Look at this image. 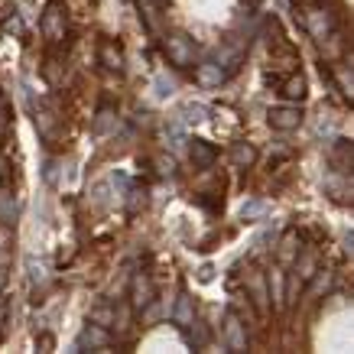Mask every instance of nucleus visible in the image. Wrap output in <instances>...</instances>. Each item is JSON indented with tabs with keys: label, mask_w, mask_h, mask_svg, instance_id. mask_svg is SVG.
<instances>
[{
	"label": "nucleus",
	"mask_w": 354,
	"mask_h": 354,
	"mask_svg": "<svg viewBox=\"0 0 354 354\" xmlns=\"http://www.w3.org/2000/svg\"><path fill=\"white\" fill-rule=\"evenodd\" d=\"M3 176H7V160L0 156V179H3Z\"/></svg>",
	"instance_id": "45"
},
{
	"label": "nucleus",
	"mask_w": 354,
	"mask_h": 354,
	"mask_svg": "<svg viewBox=\"0 0 354 354\" xmlns=\"http://www.w3.org/2000/svg\"><path fill=\"white\" fill-rule=\"evenodd\" d=\"M189 160L195 169H212L218 162V147L208 140H189Z\"/></svg>",
	"instance_id": "9"
},
{
	"label": "nucleus",
	"mask_w": 354,
	"mask_h": 354,
	"mask_svg": "<svg viewBox=\"0 0 354 354\" xmlns=\"http://www.w3.org/2000/svg\"><path fill=\"white\" fill-rule=\"evenodd\" d=\"M153 296H156V286H153L147 277H133V279H130V306H133L137 312L143 309Z\"/></svg>",
	"instance_id": "15"
},
{
	"label": "nucleus",
	"mask_w": 354,
	"mask_h": 354,
	"mask_svg": "<svg viewBox=\"0 0 354 354\" xmlns=\"http://www.w3.org/2000/svg\"><path fill=\"white\" fill-rule=\"evenodd\" d=\"M108 189H111V183H97L95 189H91V192H95V202L101 205V208L108 205Z\"/></svg>",
	"instance_id": "38"
},
{
	"label": "nucleus",
	"mask_w": 354,
	"mask_h": 354,
	"mask_svg": "<svg viewBox=\"0 0 354 354\" xmlns=\"http://www.w3.org/2000/svg\"><path fill=\"white\" fill-rule=\"evenodd\" d=\"M195 85L205 88V91H215V88H221L227 82V72L221 62H215V59H205V62H195Z\"/></svg>",
	"instance_id": "4"
},
{
	"label": "nucleus",
	"mask_w": 354,
	"mask_h": 354,
	"mask_svg": "<svg viewBox=\"0 0 354 354\" xmlns=\"http://www.w3.org/2000/svg\"><path fill=\"white\" fill-rule=\"evenodd\" d=\"M198 43H195L189 32H166L162 36V55L172 68H192L198 62Z\"/></svg>",
	"instance_id": "1"
},
{
	"label": "nucleus",
	"mask_w": 354,
	"mask_h": 354,
	"mask_svg": "<svg viewBox=\"0 0 354 354\" xmlns=\"http://www.w3.org/2000/svg\"><path fill=\"white\" fill-rule=\"evenodd\" d=\"M169 319L179 325V332H183L185 325H192V319H195V299L189 296V292H179V299H176V306H172Z\"/></svg>",
	"instance_id": "16"
},
{
	"label": "nucleus",
	"mask_w": 354,
	"mask_h": 354,
	"mask_svg": "<svg viewBox=\"0 0 354 354\" xmlns=\"http://www.w3.org/2000/svg\"><path fill=\"white\" fill-rule=\"evenodd\" d=\"M277 227H263V231H257L254 234V241H250V257H267L270 250H273V244H277Z\"/></svg>",
	"instance_id": "26"
},
{
	"label": "nucleus",
	"mask_w": 354,
	"mask_h": 354,
	"mask_svg": "<svg viewBox=\"0 0 354 354\" xmlns=\"http://www.w3.org/2000/svg\"><path fill=\"white\" fill-rule=\"evenodd\" d=\"M279 95H283V101L302 104V97H306V78H302L299 72H292L290 78H283V82H279Z\"/></svg>",
	"instance_id": "23"
},
{
	"label": "nucleus",
	"mask_w": 354,
	"mask_h": 354,
	"mask_svg": "<svg viewBox=\"0 0 354 354\" xmlns=\"http://www.w3.org/2000/svg\"><path fill=\"white\" fill-rule=\"evenodd\" d=\"M101 348H111V328L88 322L75 338V351H101Z\"/></svg>",
	"instance_id": "8"
},
{
	"label": "nucleus",
	"mask_w": 354,
	"mask_h": 354,
	"mask_svg": "<svg viewBox=\"0 0 354 354\" xmlns=\"http://www.w3.org/2000/svg\"><path fill=\"white\" fill-rule=\"evenodd\" d=\"M43 176H46V183H55V179H59V162H55V160H46Z\"/></svg>",
	"instance_id": "39"
},
{
	"label": "nucleus",
	"mask_w": 354,
	"mask_h": 354,
	"mask_svg": "<svg viewBox=\"0 0 354 354\" xmlns=\"http://www.w3.org/2000/svg\"><path fill=\"white\" fill-rule=\"evenodd\" d=\"M344 53H348V39L338 30L328 32L325 39H319V55H322L325 62H342Z\"/></svg>",
	"instance_id": "12"
},
{
	"label": "nucleus",
	"mask_w": 354,
	"mask_h": 354,
	"mask_svg": "<svg viewBox=\"0 0 354 354\" xmlns=\"http://www.w3.org/2000/svg\"><path fill=\"white\" fill-rule=\"evenodd\" d=\"M3 315H7V302L0 299V322H3Z\"/></svg>",
	"instance_id": "46"
},
{
	"label": "nucleus",
	"mask_w": 354,
	"mask_h": 354,
	"mask_svg": "<svg viewBox=\"0 0 354 354\" xmlns=\"http://www.w3.org/2000/svg\"><path fill=\"white\" fill-rule=\"evenodd\" d=\"M351 160H354L351 140L335 137L332 143H328V162H332V169H338V172H351Z\"/></svg>",
	"instance_id": "10"
},
{
	"label": "nucleus",
	"mask_w": 354,
	"mask_h": 354,
	"mask_svg": "<svg viewBox=\"0 0 354 354\" xmlns=\"http://www.w3.org/2000/svg\"><path fill=\"white\" fill-rule=\"evenodd\" d=\"M254 162H257V147H254V143L241 140V143L231 147V166H234V169H250Z\"/></svg>",
	"instance_id": "24"
},
{
	"label": "nucleus",
	"mask_w": 354,
	"mask_h": 354,
	"mask_svg": "<svg viewBox=\"0 0 354 354\" xmlns=\"http://www.w3.org/2000/svg\"><path fill=\"white\" fill-rule=\"evenodd\" d=\"M315 270H319V257H315V254H302V250H299V254H296V260H292V273H296L302 283H309Z\"/></svg>",
	"instance_id": "28"
},
{
	"label": "nucleus",
	"mask_w": 354,
	"mask_h": 354,
	"mask_svg": "<svg viewBox=\"0 0 354 354\" xmlns=\"http://www.w3.org/2000/svg\"><path fill=\"white\" fill-rule=\"evenodd\" d=\"M332 286H335V277L332 273H328V270H315V273H312V279H309V290H306V299H322V296H328V292H332Z\"/></svg>",
	"instance_id": "18"
},
{
	"label": "nucleus",
	"mask_w": 354,
	"mask_h": 354,
	"mask_svg": "<svg viewBox=\"0 0 354 354\" xmlns=\"http://www.w3.org/2000/svg\"><path fill=\"white\" fill-rule=\"evenodd\" d=\"M172 91H176V78H169L166 72H160V75H156V95H160V97H169Z\"/></svg>",
	"instance_id": "34"
},
{
	"label": "nucleus",
	"mask_w": 354,
	"mask_h": 354,
	"mask_svg": "<svg viewBox=\"0 0 354 354\" xmlns=\"http://www.w3.org/2000/svg\"><path fill=\"white\" fill-rule=\"evenodd\" d=\"M108 183L114 185V189H118V198H120V195H124V192H127L130 185H133V183H130V176H124V172H114V176H111Z\"/></svg>",
	"instance_id": "37"
},
{
	"label": "nucleus",
	"mask_w": 354,
	"mask_h": 354,
	"mask_svg": "<svg viewBox=\"0 0 354 354\" xmlns=\"http://www.w3.org/2000/svg\"><path fill=\"white\" fill-rule=\"evenodd\" d=\"M3 30L13 32V36H20V32H23V20H20V17H10V20L3 23Z\"/></svg>",
	"instance_id": "41"
},
{
	"label": "nucleus",
	"mask_w": 354,
	"mask_h": 354,
	"mask_svg": "<svg viewBox=\"0 0 354 354\" xmlns=\"http://www.w3.org/2000/svg\"><path fill=\"white\" fill-rule=\"evenodd\" d=\"M88 322L101 325V328H114V309L111 306H95V309L88 312Z\"/></svg>",
	"instance_id": "31"
},
{
	"label": "nucleus",
	"mask_w": 354,
	"mask_h": 354,
	"mask_svg": "<svg viewBox=\"0 0 354 354\" xmlns=\"http://www.w3.org/2000/svg\"><path fill=\"white\" fill-rule=\"evenodd\" d=\"M20 218V202L10 189H0V225H13Z\"/></svg>",
	"instance_id": "27"
},
{
	"label": "nucleus",
	"mask_w": 354,
	"mask_h": 354,
	"mask_svg": "<svg viewBox=\"0 0 354 354\" xmlns=\"http://www.w3.org/2000/svg\"><path fill=\"white\" fill-rule=\"evenodd\" d=\"M55 124H59V120H55V114H49V111H36V130H39L46 140L55 137Z\"/></svg>",
	"instance_id": "32"
},
{
	"label": "nucleus",
	"mask_w": 354,
	"mask_h": 354,
	"mask_svg": "<svg viewBox=\"0 0 354 354\" xmlns=\"http://www.w3.org/2000/svg\"><path fill=\"white\" fill-rule=\"evenodd\" d=\"M97 62L104 65L108 72H120V68H124V53H120V46L104 39V43L97 46Z\"/></svg>",
	"instance_id": "20"
},
{
	"label": "nucleus",
	"mask_w": 354,
	"mask_h": 354,
	"mask_svg": "<svg viewBox=\"0 0 354 354\" xmlns=\"http://www.w3.org/2000/svg\"><path fill=\"white\" fill-rule=\"evenodd\" d=\"M273 250H277L279 267H290L292 260H296V254L302 250V237L296 234V231H286L283 237H277V244H273Z\"/></svg>",
	"instance_id": "11"
},
{
	"label": "nucleus",
	"mask_w": 354,
	"mask_h": 354,
	"mask_svg": "<svg viewBox=\"0 0 354 354\" xmlns=\"http://www.w3.org/2000/svg\"><path fill=\"white\" fill-rule=\"evenodd\" d=\"M36 344H39L43 351H53V348H55V338H53V335H39V338H36Z\"/></svg>",
	"instance_id": "42"
},
{
	"label": "nucleus",
	"mask_w": 354,
	"mask_h": 354,
	"mask_svg": "<svg viewBox=\"0 0 354 354\" xmlns=\"http://www.w3.org/2000/svg\"><path fill=\"white\" fill-rule=\"evenodd\" d=\"M302 26H306V32L319 43L328 32L338 30V17H335L325 3H319V7H302Z\"/></svg>",
	"instance_id": "2"
},
{
	"label": "nucleus",
	"mask_w": 354,
	"mask_h": 354,
	"mask_svg": "<svg viewBox=\"0 0 354 354\" xmlns=\"http://www.w3.org/2000/svg\"><path fill=\"white\" fill-rule=\"evenodd\" d=\"M26 273H30L32 286H46V279H49V273H46V267H43V260H36V254H30V257H26Z\"/></svg>",
	"instance_id": "29"
},
{
	"label": "nucleus",
	"mask_w": 354,
	"mask_h": 354,
	"mask_svg": "<svg viewBox=\"0 0 354 354\" xmlns=\"http://www.w3.org/2000/svg\"><path fill=\"white\" fill-rule=\"evenodd\" d=\"M183 338H185V344L189 348H208V342H212V332H208V325L195 315L192 319V325H185L183 328Z\"/></svg>",
	"instance_id": "21"
},
{
	"label": "nucleus",
	"mask_w": 354,
	"mask_h": 354,
	"mask_svg": "<svg viewBox=\"0 0 354 354\" xmlns=\"http://www.w3.org/2000/svg\"><path fill=\"white\" fill-rule=\"evenodd\" d=\"M267 215H273V202L270 198H247L241 205V221H263Z\"/></svg>",
	"instance_id": "22"
},
{
	"label": "nucleus",
	"mask_w": 354,
	"mask_h": 354,
	"mask_svg": "<svg viewBox=\"0 0 354 354\" xmlns=\"http://www.w3.org/2000/svg\"><path fill=\"white\" fill-rule=\"evenodd\" d=\"M7 130V104H3V97H0V133Z\"/></svg>",
	"instance_id": "43"
},
{
	"label": "nucleus",
	"mask_w": 354,
	"mask_h": 354,
	"mask_svg": "<svg viewBox=\"0 0 354 354\" xmlns=\"http://www.w3.org/2000/svg\"><path fill=\"white\" fill-rule=\"evenodd\" d=\"M267 292L270 299L277 302V309H286V299H283V292H286V270L283 267H273L267 273Z\"/></svg>",
	"instance_id": "19"
},
{
	"label": "nucleus",
	"mask_w": 354,
	"mask_h": 354,
	"mask_svg": "<svg viewBox=\"0 0 354 354\" xmlns=\"http://www.w3.org/2000/svg\"><path fill=\"white\" fill-rule=\"evenodd\" d=\"M335 133V118L332 114H322V118L315 120V137H332Z\"/></svg>",
	"instance_id": "35"
},
{
	"label": "nucleus",
	"mask_w": 354,
	"mask_h": 354,
	"mask_svg": "<svg viewBox=\"0 0 354 354\" xmlns=\"http://www.w3.org/2000/svg\"><path fill=\"white\" fill-rule=\"evenodd\" d=\"M267 120H270V127H273V130H279V133H290V130H296L302 124V104L283 101V104H277V108H270Z\"/></svg>",
	"instance_id": "5"
},
{
	"label": "nucleus",
	"mask_w": 354,
	"mask_h": 354,
	"mask_svg": "<svg viewBox=\"0 0 354 354\" xmlns=\"http://www.w3.org/2000/svg\"><path fill=\"white\" fill-rule=\"evenodd\" d=\"M302 286H306V283H302V279L290 270V273H286V292H283V299H286V309H290L292 302H296V296L302 292Z\"/></svg>",
	"instance_id": "33"
},
{
	"label": "nucleus",
	"mask_w": 354,
	"mask_h": 354,
	"mask_svg": "<svg viewBox=\"0 0 354 354\" xmlns=\"http://www.w3.org/2000/svg\"><path fill=\"white\" fill-rule=\"evenodd\" d=\"M348 176H351V172L332 169V176L325 179V189L332 192V198H335L338 205H348V202H351V198H348V195H351V179H348Z\"/></svg>",
	"instance_id": "14"
},
{
	"label": "nucleus",
	"mask_w": 354,
	"mask_h": 354,
	"mask_svg": "<svg viewBox=\"0 0 354 354\" xmlns=\"http://www.w3.org/2000/svg\"><path fill=\"white\" fill-rule=\"evenodd\" d=\"M7 279H10V277H7V270L0 267V292H3V286H7Z\"/></svg>",
	"instance_id": "44"
},
{
	"label": "nucleus",
	"mask_w": 354,
	"mask_h": 354,
	"mask_svg": "<svg viewBox=\"0 0 354 354\" xmlns=\"http://www.w3.org/2000/svg\"><path fill=\"white\" fill-rule=\"evenodd\" d=\"M212 279H215V267H212V263H202V267H198V283H212Z\"/></svg>",
	"instance_id": "40"
},
{
	"label": "nucleus",
	"mask_w": 354,
	"mask_h": 354,
	"mask_svg": "<svg viewBox=\"0 0 354 354\" xmlns=\"http://www.w3.org/2000/svg\"><path fill=\"white\" fill-rule=\"evenodd\" d=\"M244 286H247V299L250 306L260 312V315H267L270 312V292H267V277L260 273V270H247L244 277Z\"/></svg>",
	"instance_id": "6"
},
{
	"label": "nucleus",
	"mask_w": 354,
	"mask_h": 354,
	"mask_svg": "<svg viewBox=\"0 0 354 354\" xmlns=\"http://www.w3.org/2000/svg\"><path fill=\"white\" fill-rule=\"evenodd\" d=\"M221 344L227 351H247V325L234 309H225V325H221Z\"/></svg>",
	"instance_id": "3"
},
{
	"label": "nucleus",
	"mask_w": 354,
	"mask_h": 354,
	"mask_svg": "<svg viewBox=\"0 0 354 354\" xmlns=\"http://www.w3.org/2000/svg\"><path fill=\"white\" fill-rule=\"evenodd\" d=\"M39 30L49 43H59L65 39V13H62V0H53L43 10V20H39Z\"/></svg>",
	"instance_id": "7"
},
{
	"label": "nucleus",
	"mask_w": 354,
	"mask_h": 354,
	"mask_svg": "<svg viewBox=\"0 0 354 354\" xmlns=\"http://www.w3.org/2000/svg\"><path fill=\"white\" fill-rule=\"evenodd\" d=\"M162 140H166V147H169V150H183L185 143H189V127H185L179 118L169 120L166 130H162Z\"/></svg>",
	"instance_id": "25"
},
{
	"label": "nucleus",
	"mask_w": 354,
	"mask_h": 354,
	"mask_svg": "<svg viewBox=\"0 0 354 354\" xmlns=\"http://www.w3.org/2000/svg\"><path fill=\"white\" fill-rule=\"evenodd\" d=\"M332 85L338 88V95L344 97V101H351V95H354V78H351V65L344 62H332Z\"/></svg>",
	"instance_id": "13"
},
{
	"label": "nucleus",
	"mask_w": 354,
	"mask_h": 354,
	"mask_svg": "<svg viewBox=\"0 0 354 354\" xmlns=\"http://www.w3.org/2000/svg\"><path fill=\"white\" fill-rule=\"evenodd\" d=\"M114 127H118V114H114L111 108L97 111V118H95V133H97V137H104V133H108V130H114Z\"/></svg>",
	"instance_id": "30"
},
{
	"label": "nucleus",
	"mask_w": 354,
	"mask_h": 354,
	"mask_svg": "<svg viewBox=\"0 0 354 354\" xmlns=\"http://www.w3.org/2000/svg\"><path fill=\"white\" fill-rule=\"evenodd\" d=\"M176 118L183 120L185 127H192V124H205V120L212 118V108L205 104V101H185L183 108H179V114Z\"/></svg>",
	"instance_id": "17"
},
{
	"label": "nucleus",
	"mask_w": 354,
	"mask_h": 354,
	"mask_svg": "<svg viewBox=\"0 0 354 354\" xmlns=\"http://www.w3.org/2000/svg\"><path fill=\"white\" fill-rule=\"evenodd\" d=\"M156 172H160V176H172V172H176V160L166 156V153H160V156H156Z\"/></svg>",
	"instance_id": "36"
}]
</instances>
